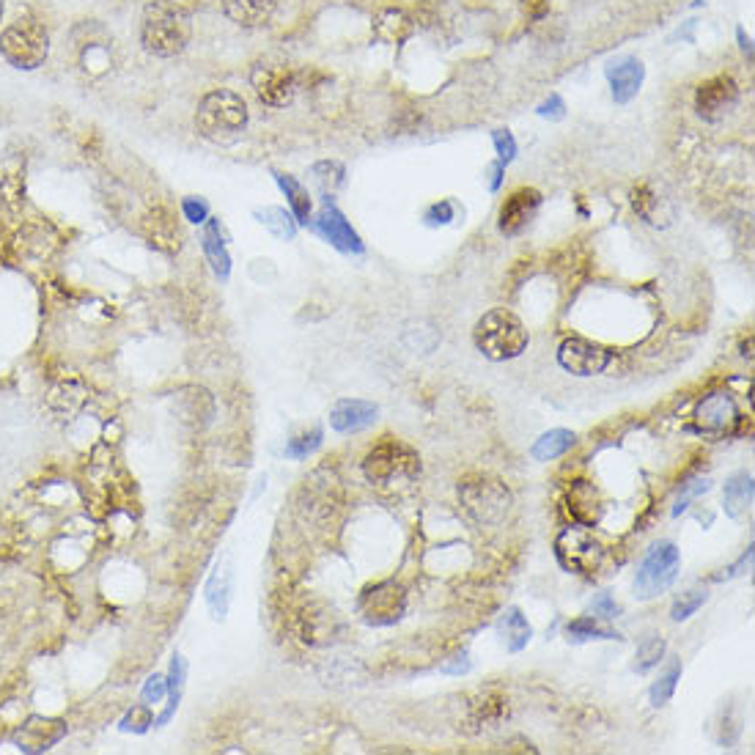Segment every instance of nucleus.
<instances>
[{
	"instance_id": "nucleus-37",
	"label": "nucleus",
	"mask_w": 755,
	"mask_h": 755,
	"mask_svg": "<svg viewBox=\"0 0 755 755\" xmlns=\"http://www.w3.org/2000/svg\"><path fill=\"white\" fill-rule=\"evenodd\" d=\"M151 725H154V714H151L149 703H138V706H132L130 712L124 714L119 728L124 734H146Z\"/></svg>"
},
{
	"instance_id": "nucleus-28",
	"label": "nucleus",
	"mask_w": 755,
	"mask_h": 755,
	"mask_svg": "<svg viewBox=\"0 0 755 755\" xmlns=\"http://www.w3.org/2000/svg\"><path fill=\"white\" fill-rule=\"evenodd\" d=\"M146 231H149L151 245H157L162 250H179V228L171 217L165 215L162 209H157L154 215L146 217Z\"/></svg>"
},
{
	"instance_id": "nucleus-44",
	"label": "nucleus",
	"mask_w": 755,
	"mask_h": 755,
	"mask_svg": "<svg viewBox=\"0 0 755 755\" xmlns=\"http://www.w3.org/2000/svg\"><path fill=\"white\" fill-rule=\"evenodd\" d=\"M182 212L190 223H206V217H209V206H206L204 201H198V198H184Z\"/></svg>"
},
{
	"instance_id": "nucleus-34",
	"label": "nucleus",
	"mask_w": 755,
	"mask_h": 755,
	"mask_svg": "<svg viewBox=\"0 0 755 755\" xmlns=\"http://www.w3.org/2000/svg\"><path fill=\"white\" fill-rule=\"evenodd\" d=\"M259 217L264 228H270L278 239H294L297 234V220H292V215L281 206H267L264 212H259Z\"/></svg>"
},
{
	"instance_id": "nucleus-35",
	"label": "nucleus",
	"mask_w": 755,
	"mask_h": 755,
	"mask_svg": "<svg viewBox=\"0 0 755 755\" xmlns=\"http://www.w3.org/2000/svg\"><path fill=\"white\" fill-rule=\"evenodd\" d=\"M659 204H662V201H659L657 193H654L648 184H640L635 193H632V206H635V212L643 217L646 223H651V226H659V223H662V220H659V217H662V206Z\"/></svg>"
},
{
	"instance_id": "nucleus-42",
	"label": "nucleus",
	"mask_w": 755,
	"mask_h": 755,
	"mask_svg": "<svg viewBox=\"0 0 755 755\" xmlns=\"http://www.w3.org/2000/svg\"><path fill=\"white\" fill-rule=\"evenodd\" d=\"M141 698L143 703H160L162 698H168V681H165V676H149V681L143 684V692H141Z\"/></svg>"
},
{
	"instance_id": "nucleus-18",
	"label": "nucleus",
	"mask_w": 755,
	"mask_h": 755,
	"mask_svg": "<svg viewBox=\"0 0 755 755\" xmlns=\"http://www.w3.org/2000/svg\"><path fill=\"white\" fill-rule=\"evenodd\" d=\"M231 588H234V572H231V563L217 561L204 588L206 604H209V613H212L215 621H226L228 604H231Z\"/></svg>"
},
{
	"instance_id": "nucleus-1",
	"label": "nucleus",
	"mask_w": 755,
	"mask_h": 755,
	"mask_svg": "<svg viewBox=\"0 0 755 755\" xmlns=\"http://www.w3.org/2000/svg\"><path fill=\"white\" fill-rule=\"evenodd\" d=\"M190 14L173 0H151L143 9L141 42L157 58H173L190 42Z\"/></svg>"
},
{
	"instance_id": "nucleus-30",
	"label": "nucleus",
	"mask_w": 755,
	"mask_h": 755,
	"mask_svg": "<svg viewBox=\"0 0 755 755\" xmlns=\"http://www.w3.org/2000/svg\"><path fill=\"white\" fill-rule=\"evenodd\" d=\"M679 681H681V662L673 659V662L668 665V670H665V673H662V676L651 684V692H648V695H651V706H654V709H662L665 703H670L673 692H676V687H679Z\"/></svg>"
},
{
	"instance_id": "nucleus-12",
	"label": "nucleus",
	"mask_w": 755,
	"mask_h": 755,
	"mask_svg": "<svg viewBox=\"0 0 755 755\" xmlns=\"http://www.w3.org/2000/svg\"><path fill=\"white\" fill-rule=\"evenodd\" d=\"M360 607H363L368 624H393L404 613V591L396 583L374 585L371 591H366Z\"/></svg>"
},
{
	"instance_id": "nucleus-9",
	"label": "nucleus",
	"mask_w": 755,
	"mask_h": 755,
	"mask_svg": "<svg viewBox=\"0 0 755 755\" xmlns=\"http://www.w3.org/2000/svg\"><path fill=\"white\" fill-rule=\"evenodd\" d=\"M418 470H421L418 456L407 445L396 443V440L379 443L363 462V473H366L371 484H390L399 475H410L412 478Z\"/></svg>"
},
{
	"instance_id": "nucleus-46",
	"label": "nucleus",
	"mask_w": 755,
	"mask_h": 755,
	"mask_svg": "<svg viewBox=\"0 0 755 755\" xmlns=\"http://www.w3.org/2000/svg\"><path fill=\"white\" fill-rule=\"evenodd\" d=\"M563 110H566L563 99L558 97V94H552L547 102H541V105H539V116H541V119L558 121V119H563Z\"/></svg>"
},
{
	"instance_id": "nucleus-8",
	"label": "nucleus",
	"mask_w": 755,
	"mask_h": 755,
	"mask_svg": "<svg viewBox=\"0 0 755 755\" xmlns=\"http://www.w3.org/2000/svg\"><path fill=\"white\" fill-rule=\"evenodd\" d=\"M250 83H253L256 97L270 108L292 105L294 94H297V77H294L292 66L275 61V58H264V61L253 66Z\"/></svg>"
},
{
	"instance_id": "nucleus-38",
	"label": "nucleus",
	"mask_w": 755,
	"mask_h": 755,
	"mask_svg": "<svg viewBox=\"0 0 755 755\" xmlns=\"http://www.w3.org/2000/svg\"><path fill=\"white\" fill-rule=\"evenodd\" d=\"M709 489H712V481H709V478H695V481H690V484L681 486V495H679V500H676V506H673V517H681V514L690 508L692 500H698L701 495H706Z\"/></svg>"
},
{
	"instance_id": "nucleus-22",
	"label": "nucleus",
	"mask_w": 755,
	"mask_h": 755,
	"mask_svg": "<svg viewBox=\"0 0 755 755\" xmlns=\"http://www.w3.org/2000/svg\"><path fill=\"white\" fill-rule=\"evenodd\" d=\"M723 506L725 514L731 519H742L750 511V506H753V475L747 473V470L731 475L725 481Z\"/></svg>"
},
{
	"instance_id": "nucleus-48",
	"label": "nucleus",
	"mask_w": 755,
	"mask_h": 755,
	"mask_svg": "<svg viewBox=\"0 0 755 755\" xmlns=\"http://www.w3.org/2000/svg\"><path fill=\"white\" fill-rule=\"evenodd\" d=\"M739 42H742V50H745L747 55H753V44H750V36L745 39V31L739 28Z\"/></svg>"
},
{
	"instance_id": "nucleus-32",
	"label": "nucleus",
	"mask_w": 755,
	"mask_h": 755,
	"mask_svg": "<svg viewBox=\"0 0 755 755\" xmlns=\"http://www.w3.org/2000/svg\"><path fill=\"white\" fill-rule=\"evenodd\" d=\"M344 176H346L344 165H341V162H335V160L316 162V165L311 168L313 184H316V187H319L324 195L335 193V190H338V187L344 184Z\"/></svg>"
},
{
	"instance_id": "nucleus-49",
	"label": "nucleus",
	"mask_w": 755,
	"mask_h": 755,
	"mask_svg": "<svg viewBox=\"0 0 755 755\" xmlns=\"http://www.w3.org/2000/svg\"><path fill=\"white\" fill-rule=\"evenodd\" d=\"M0 17H3V0H0Z\"/></svg>"
},
{
	"instance_id": "nucleus-19",
	"label": "nucleus",
	"mask_w": 755,
	"mask_h": 755,
	"mask_svg": "<svg viewBox=\"0 0 755 755\" xmlns=\"http://www.w3.org/2000/svg\"><path fill=\"white\" fill-rule=\"evenodd\" d=\"M643 77H646V69L637 58H626L621 64H613L607 69V80H610V88H613V99L618 105H626L637 97V91L643 86Z\"/></svg>"
},
{
	"instance_id": "nucleus-15",
	"label": "nucleus",
	"mask_w": 755,
	"mask_h": 755,
	"mask_svg": "<svg viewBox=\"0 0 755 755\" xmlns=\"http://www.w3.org/2000/svg\"><path fill=\"white\" fill-rule=\"evenodd\" d=\"M66 736V725L53 717H28L22 728L14 734V745L22 753H44L53 745H58Z\"/></svg>"
},
{
	"instance_id": "nucleus-41",
	"label": "nucleus",
	"mask_w": 755,
	"mask_h": 755,
	"mask_svg": "<svg viewBox=\"0 0 755 755\" xmlns=\"http://www.w3.org/2000/svg\"><path fill=\"white\" fill-rule=\"evenodd\" d=\"M492 141H495V149L497 154H500V162H503V165H508V162L517 157V141H514V135L508 130H495Z\"/></svg>"
},
{
	"instance_id": "nucleus-47",
	"label": "nucleus",
	"mask_w": 755,
	"mask_h": 755,
	"mask_svg": "<svg viewBox=\"0 0 755 755\" xmlns=\"http://www.w3.org/2000/svg\"><path fill=\"white\" fill-rule=\"evenodd\" d=\"M500 173H503V162H495L489 168V190H497L500 187Z\"/></svg>"
},
{
	"instance_id": "nucleus-23",
	"label": "nucleus",
	"mask_w": 755,
	"mask_h": 755,
	"mask_svg": "<svg viewBox=\"0 0 755 755\" xmlns=\"http://www.w3.org/2000/svg\"><path fill=\"white\" fill-rule=\"evenodd\" d=\"M497 635L506 643V648L511 654H519V651L530 643L533 626L528 624V618L522 615L519 607H508L506 613L500 615V621H497Z\"/></svg>"
},
{
	"instance_id": "nucleus-27",
	"label": "nucleus",
	"mask_w": 755,
	"mask_h": 755,
	"mask_svg": "<svg viewBox=\"0 0 755 755\" xmlns=\"http://www.w3.org/2000/svg\"><path fill=\"white\" fill-rule=\"evenodd\" d=\"M184 679H187V662H184L182 654H173L171 670H168V676H165V681H168V706H165V712L154 720L157 725H165L173 720V714L179 709V701H182Z\"/></svg>"
},
{
	"instance_id": "nucleus-5",
	"label": "nucleus",
	"mask_w": 755,
	"mask_h": 755,
	"mask_svg": "<svg viewBox=\"0 0 755 755\" xmlns=\"http://www.w3.org/2000/svg\"><path fill=\"white\" fill-rule=\"evenodd\" d=\"M681 566L679 547L673 541H659L654 544L648 555L640 563L635 577V596L640 602L657 599L659 594H665L670 585L676 583Z\"/></svg>"
},
{
	"instance_id": "nucleus-36",
	"label": "nucleus",
	"mask_w": 755,
	"mask_h": 755,
	"mask_svg": "<svg viewBox=\"0 0 755 755\" xmlns=\"http://www.w3.org/2000/svg\"><path fill=\"white\" fill-rule=\"evenodd\" d=\"M706 599H709V594H706L703 588H692V591H687V594H681L679 599H676L673 610H670V618H673L676 624L687 621V618H692V615L701 610L703 604H706Z\"/></svg>"
},
{
	"instance_id": "nucleus-25",
	"label": "nucleus",
	"mask_w": 755,
	"mask_h": 755,
	"mask_svg": "<svg viewBox=\"0 0 755 755\" xmlns=\"http://www.w3.org/2000/svg\"><path fill=\"white\" fill-rule=\"evenodd\" d=\"M577 443V434L569 432V429H552V432H544L530 448V456L536 462H552V459H561L563 453H569Z\"/></svg>"
},
{
	"instance_id": "nucleus-6",
	"label": "nucleus",
	"mask_w": 755,
	"mask_h": 755,
	"mask_svg": "<svg viewBox=\"0 0 755 755\" xmlns=\"http://www.w3.org/2000/svg\"><path fill=\"white\" fill-rule=\"evenodd\" d=\"M555 555H558L563 569H569L574 574H585V577L599 572L604 563V547L585 525H574V528L563 530L561 536L555 539Z\"/></svg>"
},
{
	"instance_id": "nucleus-43",
	"label": "nucleus",
	"mask_w": 755,
	"mask_h": 755,
	"mask_svg": "<svg viewBox=\"0 0 755 755\" xmlns=\"http://www.w3.org/2000/svg\"><path fill=\"white\" fill-rule=\"evenodd\" d=\"M591 613H594V618L613 621V618H618V615H621V607L613 602V596H610V594H599L594 602H591Z\"/></svg>"
},
{
	"instance_id": "nucleus-11",
	"label": "nucleus",
	"mask_w": 755,
	"mask_h": 755,
	"mask_svg": "<svg viewBox=\"0 0 755 755\" xmlns=\"http://www.w3.org/2000/svg\"><path fill=\"white\" fill-rule=\"evenodd\" d=\"M736 99H739V88H736L734 77L717 75L703 80L698 86V94H695V105H698V113L703 119L717 121L720 116H725L728 110L734 108Z\"/></svg>"
},
{
	"instance_id": "nucleus-26",
	"label": "nucleus",
	"mask_w": 755,
	"mask_h": 755,
	"mask_svg": "<svg viewBox=\"0 0 755 755\" xmlns=\"http://www.w3.org/2000/svg\"><path fill=\"white\" fill-rule=\"evenodd\" d=\"M201 245H204V253L209 264H212V270L220 281H226L228 275H231V259H228V250L223 245V237H220V226H217V220H209V226H206L204 237H201Z\"/></svg>"
},
{
	"instance_id": "nucleus-21",
	"label": "nucleus",
	"mask_w": 755,
	"mask_h": 755,
	"mask_svg": "<svg viewBox=\"0 0 755 755\" xmlns=\"http://www.w3.org/2000/svg\"><path fill=\"white\" fill-rule=\"evenodd\" d=\"M228 20L242 28H261L272 20L278 0H223Z\"/></svg>"
},
{
	"instance_id": "nucleus-3",
	"label": "nucleus",
	"mask_w": 755,
	"mask_h": 755,
	"mask_svg": "<svg viewBox=\"0 0 755 755\" xmlns=\"http://www.w3.org/2000/svg\"><path fill=\"white\" fill-rule=\"evenodd\" d=\"M195 127L206 141H234L239 132L248 127V105H245V99L234 94V91H228V88L209 91L198 105Z\"/></svg>"
},
{
	"instance_id": "nucleus-33",
	"label": "nucleus",
	"mask_w": 755,
	"mask_h": 755,
	"mask_svg": "<svg viewBox=\"0 0 755 755\" xmlns=\"http://www.w3.org/2000/svg\"><path fill=\"white\" fill-rule=\"evenodd\" d=\"M566 632H569V640H574V643H585V640H615V637H621L618 632H610V629L596 624L594 615H583V618L572 621V624L566 626Z\"/></svg>"
},
{
	"instance_id": "nucleus-2",
	"label": "nucleus",
	"mask_w": 755,
	"mask_h": 755,
	"mask_svg": "<svg viewBox=\"0 0 755 755\" xmlns=\"http://www.w3.org/2000/svg\"><path fill=\"white\" fill-rule=\"evenodd\" d=\"M475 346L478 352L492 360V363H503V360H514L525 349H528V330L525 324L519 322V316H514L506 308H495V311L484 313L478 324H475Z\"/></svg>"
},
{
	"instance_id": "nucleus-13",
	"label": "nucleus",
	"mask_w": 755,
	"mask_h": 755,
	"mask_svg": "<svg viewBox=\"0 0 755 755\" xmlns=\"http://www.w3.org/2000/svg\"><path fill=\"white\" fill-rule=\"evenodd\" d=\"M541 206V193L539 190H533V187H519L514 193L508 195L503 206H500V231L506 234V237H514L519 234L522 228L528 226L533 215L539 212Z\"/></svg>"
},
{
	"instance_id": "nucleus-29",
	"label": "nucleus",
	"mask_w": 755,
	"mask_h": 755,
	"mask_svg": "<svg viewBox=\"0 0 755 755\" xmlns=\"http://www.w3.org/2000/svg\"><path fill=\"white\" fill-rule=\"evenodd\" d=\"M275 182L281 184V190L286 193V198H289L297 223H308V220H311V198H308V190H305L294 176H283V173L275 176Z\"/></svg>"
},
{
	"instance_id": "nucleus-31",
	"label": "nucleus",
	"mask_w": 755,
	"mask_h": 755,
	"mask_svg": "<svg viewBox=\"0 0 755 755\" xmlns=\"http://www.w3.org/2000/svg\"><path fill=\"white\" fill-rule=\"evenodd\" d=\"M665 651H668V640L665 637H646L640 646H637L635 654V670L637 673H648L651 668H657L659 662L665 659Z\"/></svg>"
},
{
	"instance_id": "nucleus-7",
	"label": "nucleus",
	"mask_w": 755,
	"mask_h": 755,
	"mask_svg": "<svg viewBox=\"0 0 755 755\" xmlns=\"http://www.w3.org/2000/svg\"><path fill=\"white\" fill-rule=\"evenodd\" d=\"M459 497H462L464 511L481 522V525H497L500 519L506 517L508 506H511V495L508 489L495 478H475V481H464L459 486Z\"/></svg>"
},
{
	"instance_id": "nucleus-16",
	"label": "nucleus",
	"mask_w": 755,
	"mask_h": 755,
	"mask_svg": "<svg viewBox=\"0 0 755 755\" xmlns=\"http://www.w3.org/2000/svg\"><path fill=\"white\" fill-rule=\"evenodd\" d=\"M379 418V407L374 401L363 399H341L335 401V407L330 410V426L338 434H357L374 426Z\"/></svg>"
},
{
	"instance_id": "nucleus-10",
	"label": "nucleus",
	"mask_w": 755,
	"mask_h": 755,
	"mask_svg": "<svg viewBox=\"0 0 755 755\" xmlns=\"http://www.w3.org/2000/svg\"><path fill=\"white\" fill-rule=\"evenodd\" d=\"M613 352L604 346L585 341V338H566L558 346V363L563 371H569L574 377H596L604 368L610 366Z\"/></svg>"
},
{
	"instance_id": "nucleus-40",
	"label": "nucleus",
	"mask_w": 755,
	"mask_h": 755,
	"mask_svg": "<svg viewBox=\"0 0 755 755\" xmlns=\"http://www.w3.org/2000/svg\"><path fill=\"white\" fill-rule=\"evenodd\" d=\"M453 217H456V206H453V201H440V204H432L429 209H426L423 220H426L429 226H448Z\"/></svg>"
},
{
	"instance_id": "nucleus-20",
	"label": "nucleus",
	"mask_w": 755,
	"mask_h": 755,
	"mask_svg": "<svg viewBox=\"0 0 755 755\" xmlns=\"http://www.w3.org/2000/svg\"><path fill=\"white\" fill-rule=\"evenodd\" d=\"M371 31H374V36H377L379 42L404 44L412 33H415V22H412V17L407 11L388 6V9H379L377 14H374Z\"/></svg>"
},
{
	"instance_id": "nucleus-4",
	"label": "nucleus",
	"mask_w": 755,
	"mask_h": 755,
	"mask_svg": "<svg viewBox=\"0 0 755 755\" xmlns=\"http://www.w3.org/2000/svg\"><path fill=\"white\" fill-rule=\"evenodd\" d=\"M50 53V33L36 17H17L0 33V55L17 69H39Z\"/></svg>"
},
{
	"instance_id": "nucleus-45",
	"label": "nucleus",
	"mask_w": 755,
	"mask_h": 755,
	"mask_svg": "<svg viewBox=\"0 0 755 755\" xmlns=\"http://www.w3.org/2000/svg\"><path fill=\"white\" fill-rule=\"evenodd\" d=\"M470 657H467V651H462V654H453L448 662H443L440 665V673H448V676H464V673H470Z\"/></svg>"
},
{
	"instance_id": "nucleus-17",
	"label": "nucleus",
	"mask_w": 755,
	"mask_h": 755,
	"mask_svg": "<svg viewBox=\"0 0 755 755\" xmlns=\"http://www.w3.org/2000/svg\"><path fill=\"white\" fill-rule=\"evenodd\" d=\"M316 231H319L333 248L341 250V253H363V242L357 237V231L349 226V220H346L333 204L322 206V212L316 217Z\"/></svg>"
},
{
	"instance_id": "nucleus-14",
	"label": "nucleus",
	"mask_w": 755,
	"mask_h": 755,
	"mask_svg": "<svg viewBox=\"0 0 755 755\" xmlns=\"http://www.w3.org/2000/svg\"><path fill=\"white\" fill-rule=\"evenodd\" d=\"M736 421H739L736 401H734V396H731V393H725V390L709 393V396L698 404V410H695V423H698V429H701V432H709V434L728 432Z\"/></svg>"
},
{
	"instance_id": "nucleus-39",
	"label": "nucleus",
	"mask_w": 755,
	"mask_h": 755,
	"mask_svg": "<svg viewBox=\"0 0 755 755\" xmlns=\"http://www.w3.org/2000/svg\"><path fill=\"white\" fill-rule=\"evenodd\" d=\"M322 437V429H313L311 434L294 437V440H289V445H286V456H289V459H305V456H311V453L322 445Z\"/></svg>"
},
{
	"instance_id": "nucleus-24",
	"label": "nucleus",
	"mask_w": 755,
	"mask_h": 755,
	"mask_svg": "<svg viewBox=\"0 0 755 755\" xmlns=\"http://www.w3.org/2000/svg\"><path fill=\"white\" fill-rule=\"evenodd\" d=\"M569 511L585 528H594L596 522L602 519V500H599L596 489L588 481H577L572 495H569Z\"/></svg>"
}]
</instances>
